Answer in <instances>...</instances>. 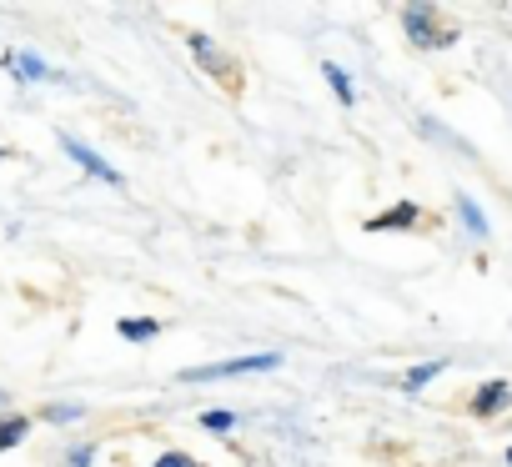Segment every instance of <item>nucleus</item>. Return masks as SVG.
I'll return each mask as SVG.
<instances>
[{
  "instance_id": "f257e3e1",
  "label": "nucleus",
  "mask_w": 512,
  "mask_h": 467,
  "mask_svg": "<svg viewBox=\"0 0 512 467\" xmlns=\"http://www.w3.org/2000/svg\"><path fill=\"white\" fill-rule=\"evenodd\" d=\"M282 352H251V357H226V362H201V367H181L176 382H226V377H262V372H282Z\"/></svg>"
},
{
  "instance_id": "f03ea898",
  "label": "nucleus",
  "mask_w": 512,
  "mask_h": 467,
  "mask_svg": "<svg viewBox=\"0 0 512 467\" xmlns=\"http://www.w3.org/2000/svg\"><path fill=\"white\" fill-rule=\"evenodd\" d=\"M186 51L196 56V66H201V71H206V76H211L221 91H241V61H236V56H231V51H226L216 36L191 31V36H186Z\"/></svg>"
},
{
  "instance_id": "7ed1b4c3",
  "label": "nucleus",
  "mask_w": 512,
  "mask_h": 467,
  "mask_svg": "<svg viewBox=\"0 0 512 467\" xmlns=\"http://www.w3.org/2000/svg\"><path fill=\"white\" fill-rule=\"evenodd\" d=\"M402 31L417 51H447L457 46V31L437 21V6H402Z\"/></svg>"
},
{
  "instance_id": "20e7f679",
  "label": "nucleus",
  "mask_w": 512,
  "mask_h": 467,
  "mask_svg": "<svg viewBox=\"0 0 512 467\" xmlns=\"http://www.w3.org/2000/svg\"><path fill=\"white\" fill-rule=\"evenodd\" d=\"M56 141H61V151H66V156H71V161H76V166H81L86 176H96V181H106V186H116V191L126 186V176H121V171H116V166H111V161H106L101 151H91L86 141H76L71 131H61Z\"/></svg>"
},
{
  "instance_id": "39448f33",
  "label": "nucleus",
  "mask_w": 512,
  "mask_h": 467,
  "mask_svg": "<svg viewBox=\"0 0 512 467\" xmlns=\"http://www.w3.org/2000/svg\"><path fill=\"white\" fill-rule=\"evenodd\" d=\"M512 407V382H502V377H487V382H477V392L467 397V412L472 417H497V412H507Z\"/></svg>"
},
{
  "instance_id": "423d86ee",
  "label": "nucleus",
  "mask_w": 512,
  "mask_h": 467,
  "mask_svg": "<svg viewBox=\"0 0 512 467\" xmlns=\"http://www.w3.org/2000/svg\"><path fill=\"white\" fill-rule=\"evenodd\" d=\"M412 226H422V206L417 201H397V206L367 216L362 231H367V237H382V231H412Z\"/></svg>"
},
{
  "instance_id": "0eeeda50",
  "label": "nucleus",
  "mask_w": 512,
  "mask_h": 467,
  "mask_svg": "<svg viewBox=\"0 0 512 467\" xmlns=\"http://www.w3.org/2000/svg\"><path fill=\"white\" fill-rule=\"evenodd\" d=\"M0 66H6L21 86H41V81H61L36 51H6V56H0Z\"/></svg>"
},
{
  "instance_id": "6e6552de",
  "label": "nucleus",
  "mask_w": 512,
  "mask_h": 467,
  "mask_svg": "<svg viewBox=\"0 0 512 467\" xmlns=\"http://www.w3.org/2000/svg\"><path fill=\"white\" fill-rule=\"evenodd\" d=\"M452 206H457V221L467 226V237H472V242H487V237H492V226H487L482 206H477L467 191H457V196H452Z\"/></svg>"
},
{
  "instance_id": "1a4fd4ad",
  "label": "nucleus",
  "mask_w": 512,
  "mask_h": 467,
  "mask_svg": "<svg viewBox=\"0 0 512 467\" xmlns=\"http://www.w3.org/2000/svg\"><path fill=\"white\" fill-rule=\"evenodd\" d=\"M116 332H121V342L141 347V342H156L161 337V317H121Z\"/></svg>"
},
{
  "instance_id": "9d476101",
  "label": "nucleus",
  "mask_w": 512,
  "mask_h": 467,
  "mask_svg": "<svg viewBox=\"0 0 512 467\" xmlns=\"http://www.w3.org/2000/svg\"><path fill=\"white\" fill-rule=\"evenodd\" d=\"M442 372H447V357H427V362H417V367L402 372V392H422V387L437 382Z\"/></svg>"
},
{
  "instance_id": "9b49d317",
  "label": "nucleus",
  "mask_w": 512,
  "mask_h": 467,
  "mask_svg": "<svg viewBox=\"0 0 512 467\" xmlns=\"http://www.w3.org/2000/svg\"><path fill=\"white\" fill-rule=\"evenodd\" d=\"M322 76H327V86H332V96H337V106H357V86H352V76L337 66V61H322Z\"/></svg>"
},
{
  "instance_id": "f8f14e48",
  "label": "nucleus",
  "mask_w": 512,
  "mask_h": 467,
  "mask_svg": "<svg viewBox=\"0 0 512 467\" xmlns=\"http://www.w3.org/2000/svg\"><path fill=\"white\" fill-rule=\"evenodd\" d=\"M26 437H31V417L26 412H6V417H0V452L21 447Z\"/></svg>"
},
{
  "instance_id": "ddd939ff",
  "label": "nucleus",
  "mask_w": 512,
  "mask_h": 467,
  "mask_svg": "<svg viewBox=\"0 0 512 467\" xmlns=\"http://www.w3.org/2000/svg\"><path fill=\"white\" fill-rule=\"evenodd\" d=\"M41 417L56 422V427H76V422L86 417V407H81V402H51V407H41Z\"/></svg>"
},
{
  "instance_id": "4468645a",
  "label": "nucleus",
  "mask_w": 512,
  "mask_h": 467,
  "mask_svg": "<svg viewBox=\"0 0 512 467\" xmlns=\"http://www.w3.org/2000/svg\"><path fill=\"white\" fill-rule=\"evenodd\" d=\"M201 427H206V432H236V412L211 407V412H201Z\"/></svg>"
},
{
  "instance_id": "2eb2a0df",
  "label": "nucleus",
  "mask_w": 512,
  "mask_h": 467,
  "mask_svg": "<svg viewBox=\"0 0 512 467\" xmlns=\"http://www.w3.org/2000/svg\"><path fill=\"white\" fill-rule=\"evenodd\" d=\"M151 467H201L191 452H181V447H171V452H156L151 457Z\"/></svg>"
},
{
  "instance_id": "dca6fc26",
  "label": "nucleus",
  "mask_w": 512,
  "mask_h": 467,
  "mask_svg": "<svg viewBox=\"0 0 512 467\" xmlns=\"http://www.w3.org/2000/svg\"><path fill=\"white\" fill-rule=\"evenodd\" d=\"M91 457H96V442H71L66 447V467H91Z\"/></svg>"
},
{
  "instance_id": "f3484780",
  "label": "nucleus",
  "mask_w": 512,
  "mask_h": 467,
  "mask_svg": "<svg viewBox=\"0 0 512 467\" xmlns=\"http://www.w3.org/2000/svg\"><path fill=\"white\" fill-rule=\"evenodd\" d=\"M11 156H16V151H11V146H0V161H11Z\"/></svg>"
},
{
  "instance_id": "a211bd4d",
  "label": "nucleus",
  "mask_w": 512,
  "mask_h": 467,
  "mask_svg": "<svg viewBox=\"0 0 512 467\" xmlns=\"http://www.w3.org/2000/svg\"><path fill=\"white\" fill-rule=\"evenodd\" d=\"M502 462H507V467H512V447H507V452H502Z\"/></svg>"
},
{
  "instance_id": "6ab92c4d",
  "label": "nucleus",
  "mask_w": 512,
  "mask_h": 467,
  "mask_svg": "<svg viewBox=\"0 0 512 467\" xmlns=\"http://www.w3.org/2000/svg\"><path fill=\"white\" fill-rule=\"evenodd\" d=\"M0 402H6V392H0Z\"/></svg>"
}]
</instances>
